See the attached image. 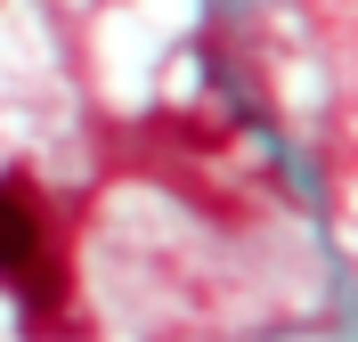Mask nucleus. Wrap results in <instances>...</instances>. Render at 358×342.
I'll list each match as a JSON object with an SVG mask.
<instances>
[{
	"instance_id": "obj_1",
	"label": "nucleus",
	"mask_w": 358,
	"mask_h": 342,
	"mask_svg": "<svg viewBox=\"0 0 358 342\" xmlns=\"http://www.w3.org/2000/svg\"><path fill=\"white\" fill-rule=\"evenodd\" d=\"M0 277H8L17 294H33L41 310L57 301V252H49L41 204L24 196V180H8V187H0Z\"/></svg>"
}]
</instances>
